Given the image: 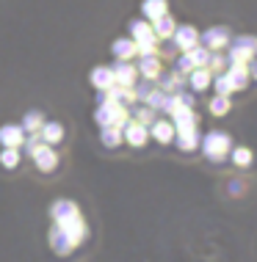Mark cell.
I'll return each mask as SVG.
<instances>
[{"label":"cell","mask_w":257,"mask_h":262,"mask_svg":"<svg viewBox=\"0 0 257 262\" xmlns=\"http://www.w3.org/2000/svg\"><path fill=\"white\" fill-rule=\"evenodd\" d=\"M45 122H47V119H45V113H42V111H28L19 124H23V130L28 133V136H33V133L42 130V124H45Z\"/></svg>","instance_id":"cell-22"},{"label":"cell","mask_w":257,"mask_h":262,"mask_svg":"<svg viewBox=\"0 0 257 262\" xmlns=\"http://www.w3.org/2000/svg\"><path fill=\"white\" fill-rule=\"evenodd\" d=\"M213 89H216V94H224V97H230L232 91H235V86L230 83V77H227V72H221V75L213 77Z\"/></svg>","instance_id":"cell-27"},{"label":"cell","mask_w":257,"mask_h":262,"mask_svg":"<svg viewBox=\"0 0 257 262\" xmlns=\"http://www.w3.org/2000/svg\"><path fill=\"white\" fill-rule=\"evenodd\" d=\"M141 11H144V17L149 23H158L161 17L169 14V6H166V0H144V3H141Z\"/></svg>","instance_id":"cell-17"},{"label":"cell","mask_w":257,"mask_h":262,"mask_svg":"<svg viewBox=\"0 0 257 262\" xmlns=\"http://www.w3.org/2000/svg\"><path fill=\"white\" fill-rule=\"evenodd\" d=\"M152 31H155V39H169V36H174L177 23L166 14V17H161L158 23H152Z\"/></svg>","instance_id":"cell-24"},{"label":"cell","mask_w":257,"mask_h":262,"mask_svg":"<svg viewBox=\"0 0 257 262\" xmlns=\"http://www.w3.org/2000/svg\"><path fill=\"white\" fill-rule=\"evenodd\" d=\"M31 158H33V163H36V168L42 174L55 171V166H58V152H55L50 144H39L36 149L31 152Z\"/></svg>","instance_id":"cell-4"},{"label":"cell","mask_w":257,"mask_h":262,"mask_svg":"<svg viewBox=\"0 0 257 262\" xmlns=\"http://www.w3.org/2000/svg\"><path fill=\"white\" fill-rule=\"evenodd\" d=\"M130 39L139 45V41H155V31L152 25L144 23V19H133L130 23Z\"/></svg>","instance_id":"cell-18"},{"label":"cell","mask_w":257,"mask_h":262,"mask_svg":"<svg viewBox=\"0 0 257 262\" xmlns=\"http://www.w3.org/2000/svg\"><path fill=\"white\" fill-rule=\"evenodd\" d=\"M149 136H152L158 144H171L177 136L174 124H171V119H155L152 124H149Z\"/></svg>","instance_id":"cell-10"},{"label":"cell","mask_w":257,"mask_h":262,"mask_svg":"<svg viewBox=\"0 0 257 262\" xmlns=\"http://www.w3.org/2000/svg\"><path fill=\"white\" fill-rule=\"evenodd\" d=\"M210 111H213V116H224V113L230 111V97H224V94H213Z\"/></svg>","instance_id":"cell-28"},{"label":"cell","mask_w":257,"mask_h":262,"mask_svg":"<svg viewBox=\"0 0 257 262\" xmlns=\"http://www.w3.org/2000/svg\"><path fill=\"white\" fill-rule=\"evenodd\" d=\"M23 160V152L14 149V146H0V166L3 168H17Z\"/></svg>","instance_id":"cell-25"},{"label":"cell","mask_w":257,"mask_h":262,"mask_svg":"<svg viewBox=\"0 0 257 262\" xmlns=\"http://www.w3.org/2000/svg\"><path fill=\"white\" fill-rule=\"evenodd\" d=\"M246 69H249V77H257V58H252L246 63Z\"/></svg>","instance_id":"cell-31"},{"label":"cell","mask_w":257,"mask_h":262,"mask_svg":"<svg viewBox=\"0 0 257 262\" xmlns=\"http://www.w3.org/2000/svg\"><path fill=\"white\" fill-rule=\"evenodd\" d=\"M100 141H103V146H108V149H116V146L125 141L122 127H103V133H100Z\"/></svg>","instance_id":"cell-23"},{"label":"cell","mask_w":257,"mask_h":262,"mask_svg":"<svg viewBox=\"0 0 257 262\" xmlns=\"http://www.w3.org/2000/svg\"><path fill=\"white\" fill-rule=\"evenodd\" d=\"M188 83H191V89H194V91H205L213 83V72L208 67H199V69H194V72L188 75Z\"/></svg>","instance_id":"cell-20"},{"label":"cell","mask_w":257,"mask_h":262,"mask_svg":"<svg viewBox=\"0 0 257 262\" xmlns=\"http://www.w3.org/2000/svg\"><path fill=\"white\" fill-rule=\"evenodd\" d=\"M94 122L100 127H125L130 122V111L127 105L116 102V100H108L105 94H100V105L94 111Z\"/></svg>","instance_id":"cell-1"},{"label":"cell","mask_w":257,"mask_h":262,"mask_svg":"<svg viewBox=\"0 0 257 262\" xmlns=\"http://www.w3.org/2000/svg\"><path fill=\"white\" fill-rule=\"evenodd\" d=\"M174 144L180 146L183 152H194L202 141H199V133H196V127H191V130H177V136H174Z\"/></svg>","instance_id":"cell-16"},{"label":"cell","mask_w":257,"mask_h":262,"mask_svg":"<svg viewBox=\"0 0 257 262\" xmlns=\"http://www.w3.org/2000/svg\"><path fill=\"white\" fill-rule=\"evenodd\" d=\"M161 58L158 55H141V63H139V75L147 77V80H155V77H161Z\"/></svg>","instance_id":"cell-14"},{"label":"cell","mask_w":257,"mask_h":262,"mask_svg":"<svg viewBox=\"0 0 257 262\" xmlns=\"http://www.w3.org/2000/svg\"><path fill=\"white\" fill-rule=\"evenodd\" d=\"M25 136L28 133L23 130V124H0V146H14V149H19V146L25 144Z\"/></svg>","instance_id":"cell-9"},{"label":"cell","mask_w":257,"mask_h":262,"mask_svg":"<svg viewBox=\"0 0 257 262\" xmlns=\"http://www.w3.org/2000/svg\"><path fill=\"white\" fill-rule=\"evenodd\" d=\"M227 77H230V83L235 86V91H241V89H246V83H249V69L244 67V63H230Z\"/></svg>","instance_id":"cell-21"},{"label":"cell","mask_w":257,"mask_h":262,"mask_svg":"<svg viewBox=\"0 0 257 262\" xmlns=\"http://www.w3.org/2000/svg\"><path fill=\"white\" fill-rule=\"evenodd\" d=\"M230 160L235 163V166L246 168L249 163H252V149H249V146H235V149L230 152Z\"/></svg>","instance_id":"cell-26"},{"label":"cell","mask_w":257,"mask_h":262,"mask_svg":"<svg viewBox=\"0 0 257 262\" xmlns=\"http://www.w3.org/2000/svg\"><path fill=\"white\" fill-rule=\"evenodd\" d=\"M89 80H91V86H94L97 91H108V89L116 86L111 67H94V69H91V75H89Z\"/></svg>","instance_id":"cell-12"},{"label":"cell","mask_w":257,"mask_h":262,"mask_svg":"<svg viewBox=\"0 0 257 262\" xmlns=\"http://www.w3.org/2000/svg\"><path fill=\"white\" fill-rule=\"evenodd\" d=\"M135 122H141V124H152L155 122V111L152 108H149V105H144V108H139V111H135Z\"/></svg>","instance_id":"cell-30"},{"label":"cell","mask_w":257,"mask_h":262,"mask_svg":"<svg viewBox=\"0 0 257 262\" xmlns=\"http://www.w3.org/2000/svg\"><path fill=\"white\" fill-rule=\"evenodd\" d=\"M75 215H81V207L69 199H55L50 204V218L53 221H67V218H75Z\"/></svg>","instance_id":"cell-11"},{"label":"cell","mask_w":257,"mask_h":262,"mask_svg":"<svg viewBox=\"0 0 257 262\" xmlns=\"http://www.w3.org/2000/svg\"><path fill=\"white\" fill-rule=\"evenodd\" d=\"M224 67H227V58L221 53H213L210 61H208V69H210L213 75H221V69H224Z\"/></svg>","instance_id":"cell-29"},{"label":"cell","mask_w":257,"mask_h":262,"mask_svg":"<svg viewBox=\"0 0 257 262\" xmlns=\"http://www.w3.org/2000/svg\"><path fill=\"white\" fill-rule=\"evenodd\" d=\"M202 152H205L208 160L221 163L227 155L232 152V141H230V136H227L224 130H213V133H208V136L202 138Z\"/></svg>","instance_id":"cell-2"},{"label":"cell","mask_w":257,"mask_h":262,"mask_svg":"<svg viewBox=\"0 0 257 262\" xmlns=\"http://www.w3.org/2000/svg\"><path fill=\"white\" fill-rule=\"evenodd\" d=\"M39 138H42V144H50V146L61 144L64 141V124L61 122H45L39 130Z\"/></svg>","instance_id":"cell-13"},{"label":"cell","mask_w":257,"mask_h":262,"mask_svg":"<svg viewBox=\"0 0 257 262\" xmlns=\"http://www.w3.org/2000/svg\"><path fill=\"white\" fill-rule=\"evenodd\" d=\"M171 124H174V130H191V127H196V113L194 108H180L171 113Z\"/></svg>","instance_id":"cell-15"},{"label":"cell","mask_w":257,"mask_h":262,"mask_svg":"<svg viewBox=\"0 0 257 262\" xmlns=\"http://www.w3.org/2000/svg\"><path fill=\"white\" fill-rule=\"evenodd\" d=\"M111 69H113V80H116V86H125V89H133L135 86L139 67H133L130 61H116Z\"/></svg>","instance_id":"cell-8"},{"label":"cell","mask_w":257,"mask_h":262,"mask_svg":"<svg viewBox=\"0 0 257 262\" xmlns=\"http://www.w3.org/2000/svg\"><path fill=\"white\" fill-rule=\"evenodd\" d=\"M111 50H113V55H116L119 61H130L133 55H139V50H135V41L127 36V39H116L111 45Z\"/></svg>","instance_id":"cell-19"},{"label":"cell","mask_w":257,"mask_h":262,"mask_svg":"<svg viewBox=\"0 0 257 262\" xmlns=\"http://www.w3.org/2000/svg\"><path fill=\"white\" fill-rule=\"evenodd\" d=\"M199 39H202V47H208L210 53H221L227 45H230V31L227 28H208L205 33H199Z\"/></svg>","instance_id":"cell-5"},{"label":"cell","mask_w":257,"mask_h":262,"mask_svg":"<svg viewBox=\"0 0 257 262\" xmlns=\"http://www.w3.org/2000/svg\"><path fill=\"white\" fill-rule=\"evenodd\" d=\"M257 58V39L254 36H238L230 45V63H246Z\"/></svg>","instance_id":"cell-3"},{"label":"cell","mask_w":257,"mask_h":262,"mask_svg":"<svg viewBox=\"0 0 257 262\" xmlns=\"http://www.w3.org/2000/svg\"><path fill=\"white\" fill-rule=\"evenodd\" d=\"M174 47L180 53H188L191 47H196L199 45V31L194 25H177V31H174Z\"/></svg>","instance_id":"cell-7"},{"label":"cell","mask_w":257,"mask_h":262,"mask_svg":"<svg viewBox=\"0 0 257 262\" xmlns=\"http://www.w3.org/2000/svg\"><path fill=\"white\" fill-rule=\"evenodd\" d=\"M122 136H125V144H130V146H144L147 144V138H149V127L147 124H141V122H135V119H130L125 127H122Z\"/></svg>","instance_id":"cell-6"}]
</instances>
